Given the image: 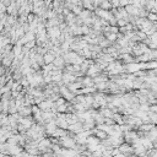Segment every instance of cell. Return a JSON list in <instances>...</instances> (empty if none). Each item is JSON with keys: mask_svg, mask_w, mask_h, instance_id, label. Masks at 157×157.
Listing matches in <instances>:
<instances>
[{"mask_svg": "<svg viewBox=\"0 0 157 157\" xmlns=\"http://www.w3.org/2000/svg\"><path fill=\"white\" fill-rule=\"evenodd\" d=\"M100 9H102V10H112L113 8H112V4H110V1L109 0H103V1L100 4Z\"/></svg>", "mask_w": 157, "mask_h": 157, "instance_id": "6da1fadb", "label": "cell"}, {"mask_svg": "<svg viewBox=\"0 0 157 157\" xmlns=\"http://www.w3.org/2000/svg\"><path fill=\"white\" fill-rule=\"evenodd\" d=\"M146 19L151 22H157V14H154V13H149Z\"/></svg>", "mask_w": 157, "mask_h": 157, "instance_id": "7a4b0ae2", "label": "cell"}, {"mask_svg": "<svg viewBox=\"0 0 157 157\" xmlns=\"http://www.w3.org/2000/svg\"><path fill=\"white\" fill-rule=\"evenodd\" d=\"M149 112L157 113V104H152V106H150V110H149Z\"/></svg>", "mask_w": 157, "mask_h": 157, "instance_id": "3957f363", "label": "cell"}]
</instances>
